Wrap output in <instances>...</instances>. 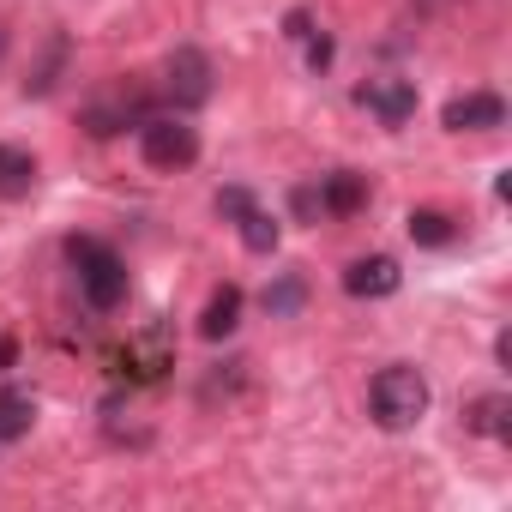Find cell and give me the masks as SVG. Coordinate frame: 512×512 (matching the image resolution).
I'll list each match as a JSON object with an SVG mask.
<instances>
[{"instance_id": "7a4b0ae2", "label": "cell", "mask_w": 512, "mask_h": 512, "mask_svg": "<svg viewBox=\"0 0 512 512\" xmlns=\"http://www.w3.org/2000/svg\"><path fill=\"white\" fill-rule=\"evenodd\" d=\"M368 416H374L386 434L416 428V422L428 416V380H422V368H410V362L380 368L374 386H368Z\"/></svg>"}, {"instance_id": "7c38bea8", "label": "cell", "mask_w": 512, "mask_h": 512, "mask_svg": "<svg viewBox=\"0 0 512 512\" xmlns=\"http://www.w3.org/2000/svg\"><path fill=\"white\" fill-rule=\"evenodd\" d=\"M31 422H37V398H31V386H0V446L25 440Z\"/></svg>"}, {"instance_id": "e0dca14e", "label": "cell", "mask_w": 512, "mask_h": 512, "mask_svg": "<svg viewBox=\"0 0 512 512\" xmlns=\"http://www.w3.org/2000/svg\"><path fill=\"white\" fill-rule=\"evenodd\" d=\"M235 229H241V247H247V253H278V235H284V229H278V217H272V211H260V205H253Z\"/></svg>"}, {"instance_id": "277c9868", "label": "cell", "mask_w": 512, "mask_h": 512, "mask_svg": "<svg viewBox=\"0 0 512 512\" xmlns=\"http://www.w3.org/2000/svg\"><path fill=\"white\" fill-rule=\"evenodd\" d=\"M151 115H157V103H151L133 79H121V85H109L103 97L85 103V133H91V139H115L121 127H145Z\"/></svg>"}, {"instance_id": "5b68a950", "label": "cell", "mask_w": 512, "mask_h": 512, "mask_svg": "<svg viewBox=\"0 0 512 512\" xmlns=\"http://www.w3.org/2000/svg\"><path fill=\"white\" fill-rule=\"evenodd\" d=\"M139 151H145V163L151 169H187L193 157H199V133L181 121V115H151L145 127H139Z\"/></svg>"}, {"instance_id": "ffe728a7", "label": "cell", "mask_w": 512, "mask_h": 512, "mask_svg": "<svg viewBox=\"0 0 512 512\" xmlns=\"http://www.w3.org/2000/svg\"><path fill=\"white\" fill-rule=\"evenodd\" d=\"M290 205H296V217H302V223H320V217H326V211H320V187H314V181H308V187H296V193H290Z\"/></svg>"}, {"instance_id": "8992f818", "label": "cell", "mask_w": 512, "mask_h": 512, "mask_svg": "<svg viewBox=\"0 0 512 512\" xmlns=\"http://www.w3.org/2000/svg\"><path fill=\"white\" fill-rule=\"evenodd\" d=\"M440 127L446 133H488V127H506V97L494 91H464L440 109Z\"/></svg>"}, {"instance_id": "2e32d148", "label": "cell", "mask_w": 512, "mask_h": 512, "mask_svg": "<svg viewBox=\"0 0 512 512\" xmlns=\"http://www.w3.org/2000/svg\"><path fill=\"white\" fill-rule=\"evenodd\" d=\"M302 308H308V278L302 272H284V278L266 284V314L272 320H296Z\"/></svg>"}, {"instance_id": "44dd1931", "label": "cell", "mask_w": 512, "mask_h": 512, "mask_svg": "<svg viewBox=\"0 0 512 512\" xmlns=\"http://www.w3.org/2000/svg\"><path fill=\"white\" fill-rule=\"evenodd\" d=\"M302 49H308V67H314V73H326V67H332V37L308 31V37H302Z\"/></svg>"}, {"instance_id": "603a6c76", "label": "cell", "mask_w": 512, "mask_h": 512, "mask_svg": "<svg viewBox=\"0 0 512 512\" xmlns=\"http://www.w3.org/2000/svg\"><path fill=\"white\" fill-rule=\"evenodd\" d=\"M494 362H500V368H512V332H500V338H494Z\"/></svg>"}, {"instance_id": "ba28073f", "label": "cell", "mask_w": 512, "mask_h": 512, "mask_svg": "<svg viewBox=\"0 0 512 512\" xmlns=\"http://www.w3.org/2000/svg\"><path fill=\"white\" fill-rule=\"evenodd\" d=\"M398 284H404V272H398L392 253H368V260H356L344 272V290L356 302H386V296H398Z\"/></svg>"}, {"instance_id": "3957f363", "label": "cell", "mask_w": 512, "mask_h": 512, "mask_svg": "<svg viewBox=\"0 0 512 512\" xmlns=\"http://www.w3.org/2000/svg\"><path fill=\"white\" fill-rule=\"evenodd\" d=\"M211 91H217V67H211V55L193 49V43H181V49L163 61V97H169V109H175V115H193V109L211 103Z\"/></svg>"}, {"instance_id": "30bf717a", "label": "cell", "mask_w": 512, "mask_h": 512, "mask_svg": "<svg viewBox=\"0 0 512 512\" xmlns=\"http://www.w3.org/2000/svg\"><path fill=\"white\" fill-rule=\"evenodd\" d=\"M314 187H320V211L326 217H356L368 205V175H356V169H332Z\"/></svg>"}, {"instance_id": "52a82bcc", "label": "cell", "mask_w": 512, "mask_h": 512, "mask_svg": "<svg viewBox=\"0 0 512 512\" xmlns=\"http://www.w3.org/2000/svg\"><path fill=\"white\" fill-rule=\"evenodd\" d=\"M356 103L368 115H380V127H404L416 115V79H368L356 91Z\"/></svg>"}, {"instance_id": "4fadbf2b", "label": "cell", "mask_w": 512, "mask_h": 512, "mask_svg": "<svg viewBox=\"0 0 512 512\" xmlns=\"http://www.w3.org/2000/svg\"><path fill=\"white\" fill-rule=\"evenodd\" d=\"M241 326V284H223L211 302H205V314H199V338H211V344H223L229 332Z\"/></svg>"}, {"instance_id": "6da1fadb", "label": "cell", "mask_w": 512, "mask_h": 512, "mask_svg": "<svg viewBox=\"0 0 512 512\" xmlns=\"http://www.w3.org/2000/svg\"><path fill=\"white\" fill-rule=\"evenodd\" d=\"M67 266L79 272V290L97 314H115L127 302V266H121V253L97 235H67Z\"/></svg>"}, {"instance_id": "cb8c5ba5", "label": "cell", "mask_w": 512, "mask_h": 512, "mask_svg": "<svg viewBox=\"0 0 512 512\" xmlns=\"http://www.w3.org/2000/svg\"><path fill=\"white\" fill-rule=\"evenodd\" d=\"M416 7H446V0H416Z\"/></svg>"}, {"instance_id": "8fae6325", "label": "cell", "mask_w": 512, "mask_h": 512, "mask_svg": "<svg viewBox=\"0 0 512 512\" xmlns=\"http://www.w3.org/2000/svg\"><path fill=\"white\" fill-rule=\"evenodd\" d=\"M464 428L482 440H512V398L506 392H482L464 404Z\"/></svg>"}, {"instance_id": "d4e9b609", "label": "cell", "mask_w": 512, "mask_h": 512, "mask_svg": "<svg viewBox=\"0 0 512 512\" xmlns=\"http://www.w3.org/2000/svg\"><path fill=\"white\" fill-rule=\"evenodd\" d=\"M0 55H7V31H0Z\"/></svg>"}, {"instance_id": "d6986e66", "label": "cell", "mask_w": 512, "mask_h": 512, "mask_svg": "<svg viewBox=\"0 0 512 512\" xmlns=\"http://www.w3.org/2000/svg\"><path fill=\"white\" fill-rule=\"evenodd\" d=\"M211 205H217V217H223V223H241V217H247L253 205H260V199H253L247 187H217V199H211Z\"/></svg>"}, {"instance_id": "9c48e42d", "label": "cell", "mask_w": 512, "mask_h": 512, "mask_svg": "<svg viewBox=\"0 0 512 512\" xmlns=\"http://www.w3.org/2000/svg\"><path fill=\"white\" fill-rule=\"evenodd\" d=\"M115 362H127L121 374H133V380H163V374L175 368V344H169V332H163V326H151V332H145L139 344H127Z\"/></svg>"}, {"instance_id": "7402d4cb", "label": "cell", "mask_w": 512, "mask_h": 512, "mask_svg": "<svg viewBox=\"0 0 512 512\" xmlns=\"http://www.w3.org/2000/svg\"><path fill=\"white\" fill-rule=\"evenodd\" d=\"M308 31H314V19H308V13H302V7H296V13H290V19H284V37H290V43H302V37H308Z\"/></svg>"}, {"instance_id": "5bb4252c", "label": "cell", "mask_w": 512, "mask_h": 512, "mask_svg": "<svg viewBox=\"0 0 512 512\" xmlns=\"http://www.w3.org/2000/svg\"><path fill=\"white\" fill-rule=\"evenodd\" d=\"M37 187V157L19 145H0V199H25Z\"/></svg>"}, {"instance_id": "9a60e30c", "label": "cell", "mask_w": 512, "mask_h": 512, "mask_svg": "<svg viewBox=\"0 0 512 512\" xmlns=\"http://www.w3.org/2000/svg\"><path fill=\"white\" fill-rule=\"evenodd\" d=\"M404 229H410L416 247H452V235H458V223H452L446 211H434V205H416V211L404 217Z\"/></svg>"}, {"instance_id": "ac0fdd59", "label": "cell", "mask_w": 512, "mask_h": 512, "mask_svg": "<svg viewBox=\"0 0 512 512\" xmlns=\"http://www.w3.org/2000/svg\"><path fill=\"white\" fill-rule=\"evenodd\" d=\"M61 67H67V37H55V43H49V61L37 67V79H25V97H49V91H55V79H61Z\"/></svg>"}]
</instances>
